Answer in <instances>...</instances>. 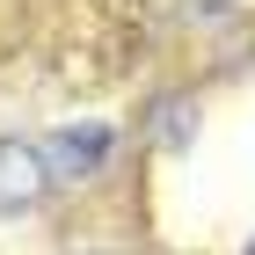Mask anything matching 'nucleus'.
<instances>
[{
    "mask_svg": "<svg viewBox=\"0 0 255 255\" xmlns=\"http://www.w3.org/2000/svg\"><path fill=\"white\" fill-rule=\"evenodd\" d=\"M51 190L59 182H51V160H44L37 138H0V219L37 212Z\"/></svg>",
    "mask_w": 255,
    "mask_h": 255,
    "instance_id": "obj_2",
    "label": "nucleus"
},
{
    "mask_svg": "<svg viewBox=\"0 0 255 255\" xmlns=\"http://www.w3.org/2000/svg\"><path fill=\"white\" fill-rule=\"evenodd\" d=\"M44 160H51V182H95L117 153V124L102 117H80V124H59L51 138H37Z\"/></svg>",
    "mask_w": 255,
    "mask_h": 255,
    "instance_id": "obj_1",
    "label": "nucleus"
},
{
    "mask_svg": "<svg viewBox=\"0 0 255 255\" xmlns=\"http://www.w3.org/2000/svg\"><path fill=\"white\" fill-rule=\"evenodd\" d=\"M241 255H255V241H248V248H241Z\"/></svg>",
    "mask_w": 255,
    "mask_h": 255,
    "instance_id": "obj_3",
    "label": "nucleus"
}]
</instances>
